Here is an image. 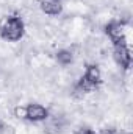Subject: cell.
<instances>
[{"label": "cell", "instance_id": "cell-5", "mask_svg": "<svg viewBox=\"0 0 133 134\" xmlns=\"http://www.w3.org/2000/svg\"><path fill=\"white\" fill-rule=\"evenodd\" d=\"M39 6L49 16H58L63 11L61 0H39Z\"/></svg>", "mask_w": 133, "mask_h": 134}, {"label": "cell", "instance_id": "cell-2", "mask_svg": "<svg viewBox=\"0 0 133 134\" xmlns=\"http://www.w3.org/2000/svg\"><path fill=\"white\" fill-rule=\"evenodd\" d=\"M113 58L114 61L122 67V69H130L132 66V53L127 47L125 42H121V44H114V48H113Z\"/></svg>", "mask_w": 133, "mask_h": 134}, {"label": "cell", "instance_id": "cell-7", "mask_svg": "<svg viewBox=\"0 0 133 134\" xmlns=\"http://www.w3.org/2000/svg\"><path fill=\"white\" fill-rule=\"evenodd\" d=\"M55 59H57V63L60 66H70L72 61H74V53L70 50H67V48H61V50L57 52Z\"/></svg>", "mask_w": 133, "mask_h": 134}, {"label": "cell", "instance_id": "cell-11", "mask_svg": "<svg viewBox=\"0 0 133 134\" xmlns=\"http://www.w3.org/2000/svg\"><path fill=\"white\" fill-rule=\"evenodd\" d=\"M5 131H6V126H5V123L0 120V134H3Z\"/></svg>", "mask_w": 133, "mask_h": 134}, {"label": "cell", "instance_id": "cell-3", "mask_svg": "<svg viewBox=\"0 0 133 134\" xmlns=\"http://www.w3.org/2000/svg\"><path fill=\"white\" fill-rule=\"evenodd\" d=\"M105 33L113 41V44H121L125 42V30L121 22H110L105 27Z\"/></svg>", "mask_w": 133, "mask_h": 134}, {"label": "cell", "instance_id": "cell-8", "mask_svg": "<svg viewBox=\"0 0 133 134\" xmlns=\"http://www.w3.org/2000/svg\"><path fill=\"white\" fill-rule=\"evenodd\" d=\"M14 115L17 119H27V106H16Z\"/></svg>", "mask_w": 133, "mask_h": 134}, {"label": "cell", "instance_id": "cell-6", "mask_svg": "<svg viewBox=\"0 0 133 134\" xmlns=\"http://www.w3.org/2000/svg\"><path fill=\"white\" fill-rule=\"evenodd\" d=\"M83 76H85L93 86H96V87H99L100 83H102V72H100L99 66H96V64H89V66L86 67Z\"/></svg>", "mask_w": 133, "mask_h": 134}, {"label": "cell", "instance_id": "cell-9", "mask_svg": "<svg viewBox=\"0 0 133 134\" xmlns=\"http://www.w3.org/2000/svg\"><path fill=\"white\" fill-rule=\"evenodd\" d=\"M74 134H96V133H94L91 128H86V126H85V128H78Z\"/></svg>", "mask_w": 133, "mask_h": 134}, {"label": "cell", "instance_id": "cell-1", "mask_svg": "<svg viewBox=\"0 0 133 134\" xmlns=\"http://www.w3.org/2000/svg\"><path fill=\"white\" fill-rule=\"evenodd\" d=\"M25 33V25H24V20L13 14V16H6L0 20V36L5 39V41H9V42H17L22 39V36Z\"/></svg>", "mask_w": 133, "mask_h": 134}, {"label": "cell", "instance_id": "cell-10", "mask_svg": "<svg viewBox=\"0 0 133 134\" xmlns=\"http://www.w3.org/2000/svg\"><path fill=\"white\" fill-rule=\"evenodd\" d=\"M99 134H116L113 130H110V128H105V130H102Z\"/></svg>", "mask_w": 133, "mask_h": 134}, {"label": "cell", "instance_id": "cell-4", "mask_svg": "<svg viewBox=\"0 0 133 134\" xmlns=\"http://www.w3.org/2000/svg\"><path fill=\"white\" fill-rule=\"evenodd\" d=\"M49 117V111L39 104V103H30L27 104V120L30 122H42Z\"/></svg>", "mask_w": 133, "mask_h": 134}]
</instances>
